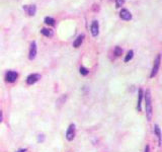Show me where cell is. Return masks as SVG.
<instances>
[{
    "instance_id": "cell-12",
    "label": "cell",
    "mask_w": 162,
    "mask_h": 152,
    "mask_svg": "<svg viewBox=\"0 0 162 152\" xmlns=\"http://www.w3.org/2000/svg\"><path fill=\"white\" fill-rule=\"evenodd\" d=\"M41 33H42V35H44L46 37H49V38L53 36V30L50 29H42Z\"/></svg>"
},
{
    "instance_id": "cell-3",
    "label": "cell",
    "mask_w": 162,
    "mask_h": 152,
    "mask_svg": "<svg viewBox=\"0 0 162 152\" xmlns=\"http://www.w3.org/2000/svg\"><path fill=\"white\" fill-rule=\"evenodd\" d=\"M74 136H75V125H74V124H71V125L68 127V130H67V132H66L67 140H69V141L73 140Z\"/></svg>"
},
{
    "instance_id": "cell-21",
    "label": "cell",
    "mask_w": 162,
    "mask_h": 152,
    "mask_svg": "<svg viewBox=\"0 0 162 152\" xmlns=\"http://www.w3.org/2000/svg\"><path fill=\"white\" fill-rule=\"evenodd\" d=\"M27 151V149H21V150H18L17 152H25Z\"/></svg>"
},
{
    "instance_id": "cell-7",
    "label": "cell",
    "mask_w": 162,
    "mask_h": 152,
    "mask_svg": "<svg viewBox=\"0 0 162 152\" xmlns=\"http://www.w3.org/2000/svg\"><path fill=\"white\" fill-rule=\"evenodd\" d=\"M120 16H121V18L124 19V20H130V19L132 18V14H131V12H130L128 9H126V8L121 10V12H120Z\"/></svg>"
},
{
    "instance_id": "cell-15",
    "label": "cell",
    "mask_w": 162,
    "mask_h": 152,
    "mask_svg": "<svg viewBox=\"0 0 162 152\" xmlns=\"http://www.w3.org/2000/svg\"><path fill=\"white\" fill-rule=\"evenodd\" d=\"M45 22L49 24V26H54L55 24V19L52 18V17H46L45 18Z\"/></svg>"
},
{
    "instance_id": "cell-6",
    "label": "cell",
    "mask_w": 162,
    "mask_h": 152,
    "mask_svg": "<svg viewBox=\"0 0 162 152\" xmlns=\"http://www.w3.org/2000/svg\"><path fill=\"white\" fill-rule=\"evenodd\" d=\"M40 78H41V75L40 74H30L29 76H28V78H27V83L28 84H34V83H36L37 81L40 80Z\"/></svg>"
},
{
    "instance_id": "cell-22",
    "label": "cell",
    "mask_w": 162,
    "mask_h": 152,
    "mask_svg": "<svg viewBox=\"0 0 162 152\" xmlns=\"http://www.w3.org/2000/svg\"><path fill=\"white\" fill-rule=\"evenodd\" d=\"M2 121V113H1V111H0V122Z\"/></svg>"
},
{
    "instance_id": "cell-8",
    "label": "cell",
    "mask_w": 162,
    "mask_h": 152,
    "mask_svg": "<svg viewBox=\"0 0 162 152\" xmlns=\"http://www.w3.org/2000/svg\"><path fill=\"white\" fill-rule=\"evenodd\" d=\"M90 30H91L92 37H96V36L98 35V21H97V20H93V21H92Z\"/></svg>"
},
{
    "instance_id": "cell-20",
    "label": "cell",
    "mask_w": 162,
    "mask_h": 152,
    "mask_svg": "<svg viewBox=\"0 0 162 152\" xmlns=\"http://www.w3.org/2000/svg\"><path fill=\"white\" fill-rule=\"evenodd\" d=\"M144 152H149V146H146V148H145V151Z\"/></svg>"
},
{
    "instance_id": "cell-17",
    "label": "cell",
    "mask_w": 162,
    "mask_h": 152,
    "mask_svg": "<svg viewBox=\"0 0 162 152\" xmlns=\"http://www.w3.org/2000/svg\"><path fill=\"white\" fill-rule=\"evenodd\" d=\"M88 69H86V68H84V67H80V74L83 76H85L88 74Z\"/></svg>"
},
{
    "instance_id": "cell-9",
    "label": "cell",
    "mask_w": 162,
    "mask_h": 152,
    "mask_svg": "<svg viewBox=\"0 0 162 152\" xmlns=\"http://www.w3.org/2000/svg\"><path fill=\"white\" fill-rule=\"evenodd\" d=\"M24 9L27 10V13L29 14V16H34L35 15V13H36V11H37V6L35 5V4H33V5H25L24 6Z\"/></svg>"
},
{
    "instance_id": "cell-4",
    "label": "cell",
    "mask_w": 162,
    "mask_h": 152,
    "mask_svg": "<svg viewBox=\"0 0 162 152\" xmlns=\"http://www.w3.org/2000/svg\"><path fill=\"white\" fill-rule=\"evenodd\" d=\"M37 56V44L36 42H31L30 47H29V59L34 60Z\"/></svg>"
},
{
    "instance_id": "cell-1",
    "label": "cell",
    "mask_w": 162,
    "mask_h": 152,
    "mask_svg": "<svg viewBox=\"0 0 162 152\" xmlns=\"http://www.w3.org/2000/svg\"><path fill=\"white\" fill-rule=\"evenodd\" d=\"M145 109H146L147 118L150 121L152 118V104H151V95H150L149 90H146V93H145Z\"/></svg>"
},
{
    "instance_id": "cell-14",
    "label": "cell",
    "mask_w": 162,
    "mask_h": 152,
    "mask_svg": "<svg viewBox=\"0 0 162 152\" xmlns=\"http://www.w3.org/2000/svg\"><path fill=\"white\" fill-rule=\"evenodd\" d=\"M133 55H134L133 51H129V52H128V54H127V56L125 57V62H129V61L133 58Z\"/></svg>"
},
{
    "instance_id": "cell-18",
    "label": "cell",
    "mask_w": 162,
    "mask_h": 152,
    "mask_svg": "<svg viewBox=\"0 0 162 152\" xmlns=\"http://www.w3.org/2000/svg\"><path fill=\"white\" fill-rule=\"evenodd\" d=\"M124 3H125V0H116V1H115L116 7H121V6H122Z\"/></svg>"
},
{
    "instance_id": "cell-2",
    "label": "cell",
    "mask_w": 162,
    "mask_h": 152,
    "mask_svg": "<svg viewBox=\"0 0 162 152\" xmlns=\"http://www.w3.org/2000/svg\"><path fill=\"white\" fill-rule=\"evenodd\" d=\"M160 62H161V55L158 54L156 59H155V61H154V65H153L152 71H151V74H150L151 78H153L154 76L157 74V72L159 70V67H160Z\"/></svg>"
},
{
    "instance_id": "cell-11",
    "label": "cell",
    "mask_w": 162,
    "mask_h": 152,
    "mask_svg": "<svg viewBox=\"0 0 162 152\" xmlns=\"http://www.w3.org/2000/svg\"><path fill=\"white\" fill-rule=\"evenodd\" d=\"M83 39H84V35H80V36H78L76 38V40L74 41V43H73V47L74 48H78L81 46V44H82V42H83Z\"/></svg>"
},
{
    "instance_id": "cell-5",
    "label": "cell",
    "mask_w": 162,
    "mask_h": 152,
    "mask_svg": "<svg viewBox=\"0 0 162 152\" xmlns=\"http://www.w3.org/2000/svg\"><path fill=\"white\" fill-rule=\"evenodd\" d=\"M17 77H18V74L15 71H8L5 75V80L11 83V82H14L17 79Z\"/></svg>"
},
{
    "instance_id": "cell-16",
    "label": "cell",
    "mask_w": 162,
    "mask_h": 152,
    "mask_svg": "<svg viewBox=\"0 0 162 152\" xmlns=\"http://www.w3.org/2000/svg\"><path fill=\"white\" fill-rule=\"evenodd\" d=\"M122 53H123V50H122L121 48H120V47H115V49H114V55H115V56L120 57V56L122 55Z\"/></svg>"
},
{
    "instance_id": "cell-19",
    "label": "cell",
    "mask_w": 162,
    "mask_h": 152,
    "mask_svg": "<svg viewBox=\"0 0 162 152\" xmlns=\"http://www.w3.org/2000/svg\"><path fill=\"white\" fill-rule=\"evenodd\" d=\"M38 138H40V139H38V141H40V142H42V141L44 140V135H40V137H38Z\"/></svg>"
},
{
    "instance_id": "cell-13",
    "label": "cell",
    "mask_w": 162,
    "mask_h": 152,
    "mask_svg": "<svg viewBox=\"0 0 162 152\" xmlns=\"http://www.w3.org/2000/svg\"><path fill=\"white\" fill-rule=\"evenodd\" d=\"M155 133L157 135V137H158V141H159V145H161V133H160V129H159V127L156 125L155 126Z\"/></svg>"
},
{
    "instance_id": "cell-10",
    "label": "cell",
    "mask_w": 162,
    "mask_h": 152,
    "mask_svg": "<svg viewBox=\"0 0 162 152\" xmlns=\"http://www.w3.org/2000/svg\"><path fill=\"white\" fill-rule=\"evenodd\" d=\"M142 99H143V90H142V89H139L138 103H137V110H138V112H141V105H142Z\"/></svg>"
}]
</instances>
